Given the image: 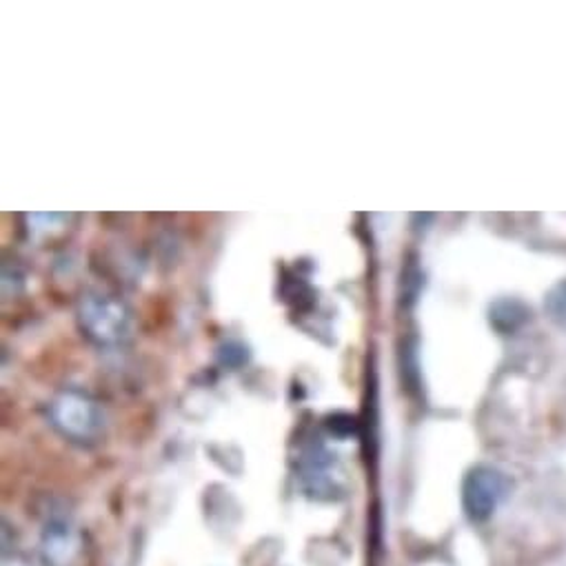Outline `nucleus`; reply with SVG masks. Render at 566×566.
Listing matches in <instances>:
<instances>
[{"instance_id":"nucleus-1","label":"nucleus","mask_w":566,"mask_h":566,"mask_svg":"<svg viewBox=\"0 0 566 566\" xmlns=\"http://www.w3.org/2000/svg\"><path fill=\"white\" fill-rule=\"evenodd\" d=\"M52 424L74 442H92L103 431V413L81 394H63L50 407Z\"/></svg>"},{"instance_id":"nucleus-2","label":"nucleus","mask_w":566,"mask_h":566,"mask_svg":"<svg viewBox=\"0 0 566 566\" xmlns=\"http://www.w3.org/2000/svg\"><path fill=\"white\" fill-rule=\"evenodd\" d=\"M506 489L509 480L502 471L493 467L471 469L462 482V509L467 517L475 524L486 522L506 495Z\"/></svg>"},{"instance_id":"nucleus-3","label":"nucleus","mask_w":566,"mask_h":566,"mask_svg":"<svg viewBox=\"0 0 566 566\" xmlns=\"http://www.w3.org/2000/svg\"><path fill=\"white\" fill-rule=\"evenodd\" d=\"M81 321H83L85 332L101 345L120 343L129 329V316L123 310V305H118L109 298H101V296H96V298L92 296L83 303Z\"/></svg>"},{"instance_id":"nucleus-4","label":"nucleus","mask_w":566,"mask_h":566,"mask_svg":"<svg viewBox=\"0 0 566 566\" xmlns=\"http://www.w3.org/2000/svg\"><path fill=\"white\" fill-rule=\"evenodd\" d=\"M81 542L76 531L65 520H52L45 526L43 553L50 566H70L78 555Z\"/></svg>"},{"instance_id":"nucleus-5","label":"nucleus","mask_w":566,"mask_h":566,"mask_svg":"<svg viewBox=\"0 0 566 566\" xmlns=\"http://www.w3.org/2000/svg\"><path fill=\"white\" fill-rule=\"evenodd\" d=\"M546 316L557 325L566 329V280L557 282V285L546 294L544 301Z\"/></svg>"},{"instance_id":"nucleus-6","label":"nucleus","mask_w":566,"mask_h":566,"mask_svg":"<svg viewBox=\"0 0 566 566\" xmlns=\"http://www.w3.org/2000/svg\"><path fill=\"white\" fill-rule=\"evenodd\" d=\"M14 566H25V564H19V562H17V564H14Z\"/></svg>"}]
</instances>
